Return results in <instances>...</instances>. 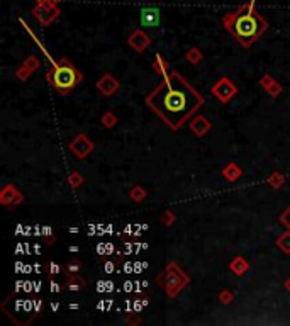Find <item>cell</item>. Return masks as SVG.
<instances>
[{"label": "cell", "mask_w": 290, "mask_h": 326, "mask_svg": "<svg viewBox=\"0 0 290 326\" xmlns=\"http://www.w3.org/2000/svg\"><path fill=\"white\" fill-rule=\"evenodd\" d=\"M197 95L178 76L165 82L151 97L153 107L173 126L182 123L197 106Z\"/></svg>", "instance_id": "6da1fadb"}, {"label": "cell", "mask_w": 290, "mask_h": 326, "mask_svg": "<svg viewBox=\"0 0 290 326\" xmlns=\"http://www.w3.org/2000/svg\"><path fill=\"white\" fill-rule=\"evenodd\" d=\"M227 24H229V29H233V32L239 37V40H241L244 44H249L261 31H263L265 21L248 7V9H241L239 12L229 15V17H227Z\"/></svg>", "instance_id": "7a4b0ae2"}, {"label": "cell", "mask_w": 290, "mask_h": 326, "mask_svg": "<svg viewBox=\"0 0 290 326\" xmlns=\"http://www.w3.org/2000/svg\"><path fill=\"white\" fill-rule=\"evenodd\" d=\"M80 80V75H78V71L73 68L71 65H61V66H56L51 75V82L53 85L58 88L60 92H70L71 88H73L76 85V82Z\"/></svg>", "instance_id": "3957f363"}, {"label": "cell", "mask_w": 290, "mask_h": 326, "mask_svg": "<svg viewBox=\"0 0 290 326\" xmlns=\"http://www.w3.org/2000/svg\"><path fill=\"white\" fill-rule=\"evenodd\" d=\"M141 26L148 29H158L161 26V10L158 7H143L141 9Z\"/></svg>", "instance_id": "277c9868"}, {"label": "cell", "mask_w": 290, "mask_h": 326, "mask_svg": "<svg viewBox=\"0 0 290 326\" xmlns=\"http://www.w3.org/2000/svg\"><path fill=\"white\" fill-rule=\"evenodd\" d=\"M34 12L37 14V17L41 19L43 22H49L53 17H56V10H53L51 7H44V5H41V7H37Z\"/></svg>", "instance_id": "5b68a950"}]
</instances>
